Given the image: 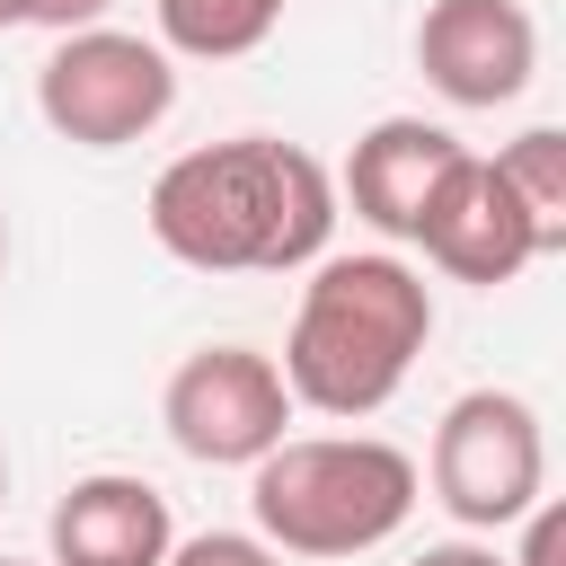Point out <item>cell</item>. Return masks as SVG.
I'll list each match as a JSON object with an SVG mask.
<instances>
[{
    "label": "cell",
    "mask_w": 566,
    "mask_h": 566,
    "mask_svg": "<svg viewBox=\"0 0 566 566\" xmlns=\"http://www.w3.org/2000/svg\"><path fill=\"white\" fill-rule=\"evenodd\" d=\"M150 239L195 274H301L336 239V177L274 133H230L150 177Z\"/></svg>",
    "instance_id": "obj_1"
},
{
    "label": "cell",
    "mask_w": 566,
    "mask_h": 566,
    "mask_svg": "<svg viewBox=\"0 0 566 566\" xmlns=\"http://www.w3.org/2000/svg\"><path fill=\"white\" fill-rule=\"evenodd\" d=\"M310 283H301V301H292V327H283V389H292V407H310V416H327V424H363V416H380L398 389H407V371H416V354H424V336H433V292H424V274L407 265V256H389V248H354V256H318V265H301Z\"/></svg>",
    "instance_id": "obj_2"
},
{
    "label": "cell",
    "mask_w": 566,
    "mask_h": 566,
    "mask_svg": "<svg viewBox=\"0 0 566 566\" xmlns=\"http://www.w3.org/2000/svg\"><path fill=\"white\" fill-rule=\"evenodd\" d=\"M424 469L380 433H283L248 469V513L274 557H371L407 531Z\"/></svg>",
    "instance_id": "obj_3"
},
{
    "label": "cell",
    "mask_w": 566,
    "mask_h": 566,
    "mask_svg": "<svg viewBox=\"0 0 566 566\" xmlns=\"http://www.w3.org/2000/svg\"><path fill=\"white\" fill-rule=\"evenodd\" d=\"M177 106V53L133 27H71L35 62V115L71 150H133Z\"/></svg>",
    "instance_id": "obj_4"
},
{
    "label": "cell",
    "mask_w": 566,
    "mask_h": 566,
    "mask_svg": "<svg viewBox=\"0 0 566 566\" xmlns=\"http://www.w3.org/2000/svg\"><path fill=\"white\" fill-rule=\"evenodd\" d=\"M424 486L460 531H513L548 495V433L522 389H460L433 424Z\"/></svg>",
    "instance_id": "obj_5"
},
{
    "label": "cell",
    "mask_w": 566,
    "mask_h": 566,
    "mask_svg": "<svg viewBox=\"0 0 566 566\" xmlns=\"http://www.w3.org/2000/svg\"><path fill=\"white\" fill-rule=\"evenodd\" d=\"M292 416L301 407L274 371V354H256V345H195L159 389V424L195 469H256L292 433Z\"/></svg>",
    "instance_id": "obj_6"
},
{
    "label": "cell",
    "mask_w": 566,
    "mask_h": 566,
    "mask_svg": "<svg viewBox=\"0 0 566 566\" xmlns=\"http://www.w3.org/2000/svg\"><path fill=\"white\" fill-rule=\"evenodd\" d=\"M416 71L442 106H513L539 71V27L522 0H433L416 18Z\"/></svg>",
    "instance_id": "obj_7"
},
{
    "label": "cell",
    "mask_w": 566,
    "mask_h": 566,
    "mask_svg": "<svg viewBox=\"0 0 566 566\" xmlns=\"http://www.w3.org/2000/svg\"><path fill=\"white\" fill-rule=\"evenodd\" d=\"M460 159H469V142H460L451 124L380 115V124L354 142V159H345V186H336V195L354 203V221H363V230H380V239L416 248V239H424V221H433V203L451 195Z\"/></svg>",
    "instance_id": "obj_8"
},
{
    "label": "cell",
    "mask_w": 566,
    "mask_h": 566,
    "mask_svg": "<svg viewBox=\"0 0 566 566\" xmlns=\"http://www.w3.org/2000/svg\"><path fill=\"white\" fill-rule=\"evenodd\" d=\"M416 248H424L451 283H478V292H504V283H522V274L539 265V230L522 221L504 168L478 159V150L460 159V177H451V195L433 203V221H424Z\"/></svg>",
    "instance_id": "obj_9"
},
{
    "label": "cell",
    "mask_w": 566,
    "mask_h": 566,
    "mask_svg": "<svg viewBox=\"0 0 566 566\" xmlns=\"http://www.w3.org/2000/svg\"><path fill=\"white\" fill-rule=\"evenodd\" d=\"M177 539L168 522V495L133 469H88L62 486L53 522H44V548L53 566H159Z\"/></svg>",
    "instance_id": "obj_10"
},
{
    "label": "cell",
    "mask_w": 566,
    "mask_h": 566,
    "mask_svg": "<svg viewBox=\"0 0 566 566\" xmlns=\"http://www.w3.org/2000/svg\"><path fill=\"white\" fill-rule=\"evenodd\" d=\"M283 9L292 0H150L159 44L177 62H239V53H256L283 27Z\"/></svg>",
    "instance_id": "obj_11"
},
{
    "label": "cell",
    "mask_w": 566,
    "mask_h": 566,
    "mask_svg": "<svg viewBox=\"0 0 566 566\" xmlns=\"http://www.w3.org/2000/svg\"><path fill=\"white\" fill-rule=\"evenodd\" d=\"M495 168H504L522 221L539 230V256H557L566 248V133L557 124H531V133H513L495 150Z\"/></svg>",
    "instance_id": "obj_12"
},
{
    "label": "cell",
    "mask_w": 566,
    "mask_h": 566,
    "mask_svg": "<svg viewBox=\"0 0 566 566\" xmlns=\"http://www.w3.org/2000/svg\"><path fill=\"white\" fill-rule=\"evenodd\" d=\"M159 566H283L256 531H195V539H168Z\"/></svg>",
    "instance_id": "obj_13"
},
{
    "label": "cell",
    "mask_w": 566,
    "mask_h": 566,
    "mask_svg": "<svg viewBox=\"0 0 566 566\" xmlns=\"http://www.w3.org/2000/svg\"><path fill=\"white\" fill-rule=\"evenodd\" d=\"M513 531H522V548H513L504 566H566V513H557L548 495H539V504H531Z\"/></svg>",
    "instance_id": "obj_14"
},
{
    "label": "cell",
    "mask_w": 566,
    "mask_h": 566,
    "mask_svg": "<svg viewBox=\"0 0 566 566\" xmlns=\"http://www.w3.org/2000/svg\"><path fill=\"white\" fill-rule=\"evenodd\" d=\"M115 0H27V27H53V35H71V27H97Z\"/></svg>",
    "instance_id": "obj_15"
},
{
    "label": "cell",
    "mask_w": 566,
    "mask_h": 566,
    "mask_svg": "<svg viewBox=\"0 0 566 566\" xmlns=\"http://www.w3.org/2000/svg\"><path fill=\"white\" fill-rule=\"evenodd\" d=\"M407 566H504L486 539H433V548H416Z\"/></svg>",
    "instance_id": "obj_16"
},
{
    "label": "cell",
    "mask_w": 566,
    "mask_h": 566,
    "mask_svg": "<svg viewBox=\"0 0 566 566\" xmlns=\"http://www.w3.org/2000/svg\"><path fill=\"white\" fill-rule=\"evenodd\" d=\"M0 27H27V0H0Z\"/></svg>",
    "instance_id": "obj_17"
},
{
    "label": "cell",
    "mask_w": 566,
    "mask_h": 566,
    "mask_svg": "<svg viewBox=\"0 0 566 566\" xmlns=\"http://www.w3.org/2000/svg\"><path fill=\"white\" fill-rule=\"evenodd\" d=\"M0 504H9V451H0Z\"/></svg>",
    "instance_id": "obj_18"
},
{
    "label": "cell",
    "mask_w": 566,
    "mask_h": 566,
    "mask_svg": "<svg viewBox=\"0 0 566 566\" xmlns=\"http://www.w3.org/2000/svg\"><path fill=\"white\" fill-rule=\"evenodd\" d=\"M0 265H9V221H0Z\"/></svg>",
    "instance_id": "obj_19"
},
{
    "label": "cell",
    "mask_w": 566,
    "mask_h": 566,
    "mask_svg": "<svg viewBox=\"0 0 566 566\" xmlns=\"http://www.w3.org/2000/svg\"><path fill=\"white\" fill-rule=\"evenodd\" d=\"M0 566H27V557H0Z\"/></svg>",
    "instance_id": "obj_20"
}]
</instances>
